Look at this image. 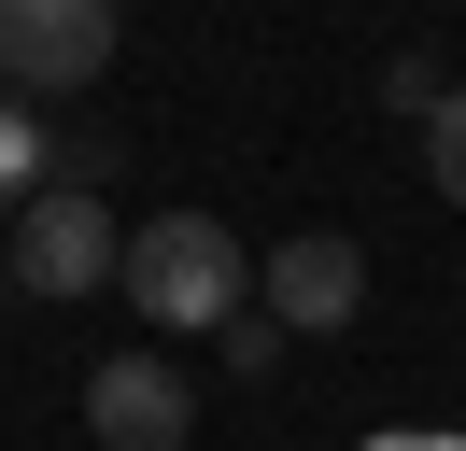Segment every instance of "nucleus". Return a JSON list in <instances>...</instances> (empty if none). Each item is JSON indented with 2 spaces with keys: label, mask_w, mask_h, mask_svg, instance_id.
<instances>
[{
  "label": "nucleus",
  "mask_w": 466,
  "mask_h": 451,
  "mask_svg": "<svg viewBox=\"0 0 466 451\" xmlns=\"http://www.w3.org/2000/svg\"><path fill=\"white\" fill-rule=\"evenodd\" d=\"M368 451H466L452 423H396V437H368Z\"/></svg>",
  "instance_id": "10"
},
{
  "label": "nucleus",
  "mask_w": 466,
  "mask_h": 451,
  "mask_svg": "<svg viewBox=\"0 0 466 451\" xmlns=\"http://www.w3.org/2000/svg\"><path fill=\"white\" fill-rule=\"evenodd\" d=\"M57 184V141H43V113L0 85V212H29V197Z\"/></svg>",
  "instance_id": "6"
},
{
  "label": "nucleus",
  "mask_w": 466,
  "mask_h": 451,
  "mask_svg": "<svg viewBox=\"0 0 466 451\" xmlns=\"http://www.w3.org/2000/svg\"><path fill=\"white\" fill-rule=\"evenodd\" d=\"M0 296H15V254H0Z\"/></svg>",
  "instance_id": "11"
},
{
  "label": "nucleus",
  "mask_w": 466,
  "mask_h": 451,
  "mask_svg": "<svg viewBox=\"0 0 466 451\" xmlns=\"http://www.w3.org/2000/svg\"><path fill=\"white\" fill-rule=\"evenodd\" d=\"M127 296H142V325L156 338H227L240 310H255V254H240V226H212V212H156V226H127Z\"/></svg>",
  "instance_id": "1"
},
{
  "label": "nucleus",
  "mask_w": 466,
  "mask_h": 451,
  "mask_svg": "<svg viewBox=\"0 0 466 451\" xmlns=\"http://www.w3.org/2000/svg\"><path fill=\"white\" fill-rule=\"evenodd\" d=\"M114 268H127V226H114V197H86V184H43V197H29V240H15V282H29V296H99Z\"/></svg>",
  "instance_id": "3"
},
{
  "label": "nucleus",
  "mask_w": 466,
  "mask_h": 451,
  "mask_svg": "<svg viewBox=\"0 0 466 451\" xmlns=\"http://www.w3.org/2000/svg\"><path fill=\"white\" fill-rule=\"evenodd\" d=\"M255 310H268L283 338H339L353 310H368V254H353L339 226H297V240L255 268Z\"/></svg>",
  "instance_id": "4"
},
{
  "label": "nucleus",
  "mask_w": 466,
  "mask_h": 451,
  "mask_svg": "<svg viewBox=\"0 0 466 451\" xmlns=\"http://www.w3.org/2000/svg\"><path fill=\"white\" fill-rule=\"evenodd\" d=\"M114 0H0V85L15 99H57V85H99L114 71Z\"/></svg>",
  "instance_id": "2"
},
{
  "label": "nucleus",
  "mask_w": 466,
  "mask_h": 451,
  "mask_svg": "<svg viewBox=\"0 0 466 451\" xmlns=\"http://www.w3.org/2000/svg\"><path fill=\"white\" fill-rule=\"evenodd\" d=\"M86 437H99V451H184V437H198L184 366H156V353H99V366H86Z\"/></svg>",
  "instance_id": "5"
},
{
  "label": "nucleus",
  "mask_w": 466,
  "mask_h": 451,
  "mask_svg": "<svg viewBox=\"0 0 466 451\" xmlns=\"http://www.w3.org/2000/svg\"><path fill=\"white\" fill-rule=\"evenodd\" d=\"M212 353H227V366H240V381H255V366H268V353H283V325H268V310H240V325H227V338H212Z\"/></svg>",
  "instance_id": "9"
},
{
  "label": "nucleus",
  "mask_w": 466,
  "mask_h": 451,
  "mask_svg": "<svg viewBox=\"0 0 466 451\" xmlns=\"http://www.w3.org/2000/svg\"><path fill=\"white\" fill-rule=\"evenodd\" d=\"M438 99H452V71H438V56H381V113H410V127H424Z\"/></svg>",
  "instance_id": "8"
},
{
  "label": "nucleus",
  "mask_w": 466,
  "mask_h": 451,
  "mask_svg": "<svg viewBox=\"0 0 466 451\" xmlns=\"http://www.w3.org/2000/svg\"><path fill=\"white\" fill-rule=\"evenodd\" d=\"M424 184H438V197L466 212V85H452V99L424 113Z\"/></svg>",
  "instance_id": "7"
}]
</instances>
